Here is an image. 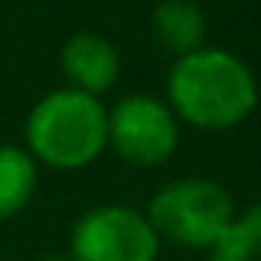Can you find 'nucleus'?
Wrapping results in <instances>:
<instances>
[{
	"instance_id": "nucleus-6",
	"label": "nucleus",
	"mask_w": 261,
	"mask_h": 261,
	"mask_svg": "<svg viewBox=\"0 0 261 261\" xmlns=\"http://www.w3.org/2000/svg\"><path fill=\"white\" fill-rule=\"evenodd\" d=\"M62 71L74 89L105 95L120 77V56L108 37L95 31H77L62 46Z\"/></svg>"
},
{
	"instance_id": "nucleus-5",
	"label": "nucleus",
	"mask_w": 261,
	"mask_h": 261,
	"mask_svg": "<svg viewBox=\"0 0 261 261\" xmlns=\"http://www.w3.org/2000/svg\"><path fill=\"white\" fill-rule=\"evenodd\" d=\"M108 145L133 166H160L178 148V117L154 95H126L108 111Z\"/></svg>"
},
{
	"instance_id": "nucleus-3",
	"label": "nucleus",
	"mask_w": 261,
	"mask_h": 261,
	"mask_svg": "<svg viewBox=\"0 0 261 261\" xmlns=\"http://www.w3.org/2000/svg\"><path fill=\"white\" fill-rule=\"evenodd\" d=\"M157 237L185 249H209L233 221V197L212 178H178L163 185L148 206Z\"/></svg>"
},
{
	"instance_id": "nucleus-2",
	"label": "nucleus",
	"mask_w": 261,
	"mask_h": 261,
	"mask_svg": "<svg viewBox=\"0 0 261 261\" xmlns=\"http://www.w3.org/2000/svg\"><path fill=\"white\" fill-rule=\"evenodd\" d=\"M28 154L53 169H83L108 148V108L74 86L43 95L25 120Z\"/></svg>"
},
{
	"instance_id": "nucleus-7",
	"label": "nucleus",
	"mask_w": 261,
	"mask_h": 261,
	"mask_svg": "<svg viewBox=\"0 0 261 261\" xmlns=\"http://www.w3.org/2000/svg\"><path fill=\"white\" fill-rule=\"evenodd\" d=\"M154 37L175 59L206 46V16L194 0H163L154 10Z\"/></svg>"
},
{
	"instance_id": "nucleus-9",
	"label": "nucleus",
	"mask_w": 261,
	"mask_h": 261,
	"mask_svg": "<svg viewBox=\"0 0 261 261\" xmlns=\"http://www.w3.org/2000/svg\"><path fill=\"white\" fill-rule=\"evenodd\" d=\"M209 261H261V203L233 215L224 233L209 246Z\"/></svg>"
},
{
	"instance_id": "nucleus-1",
	"label": "nucleus",
	"mask_w": 261,
	"mask_h": 261,
	"mask_svg": "<svg viewBox=\"0 0 261 261\" xmlns=\"http://www.w3.org/2000/svg\"><path fill=\"white\" fill-rule=\"evenodd\" d=\"M169 108L197 129H230L258 105V80L252 68L218 46H200L178 56L166 77Z\"/></svg>"
},
{
	"instance_id": "nucleus-10",
	"label": "nucleus",
	"mask_w": 261,
	"mask_h": 261,
	"mask_svg": "<svg viewBox=\"0 0 261 261\" xmlns=\"http://www.w3.org/2000/svg\"><path fill=\"white\" fill-rule=\"evenodd\" d=\"M40 261H74L71 255H46V258H40Z\"/></svg>"
},
{
	"instance_id": "nucleus-8",
	"label": "nucleus",
	"mask_w": 261,
	"mask_h": 261,
	"mask_svg": "<svg viewBox=\"0 0 261 261\" xmlns=\"http://www.w3.org/2000/svg\"><path fill=\"white\" fill-rule=\"evenodd\" d=\"M37 191V160L16 145H0V221L19 215Z\"/></svg>"
},
{
	"instance_id": "nucleus-4",
	"label": "nucleus",
	"mask_w": 261,
	"mask_h": 261,
	"mask_svg": "<svg viewBox=\"0 0 261 261\" xmlns=\"http://www.w3.org/2000/svg\"><path fill=\"white\" fill-rule=\"evenodd\" d=\"M160 237L145 212L133 206H95L71 230L74 261H157Z\"/></svg>"
}]
</instances>
